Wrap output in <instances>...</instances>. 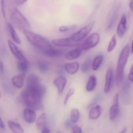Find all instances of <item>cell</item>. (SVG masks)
Listing matches in <instances>:
<instances>
[{
	"label": "cell",
	"instance_id": "cell-1",
	"mask_svg": "<svg viewBox=\"0 0 133 133\" xmlns=\"http://www.w3.org/2000/svg\"><path fill=\"white\" fill-rule=\"evenodd\" d=\"M46 92L43 85L37 88H26L22 92L21 97L24 104L29 109L39 110L42 107V98Z\"/></svg>",
	"mask_w": 133,
	"mask_h": 133
},
{
	"label": "cell",
	"instance_id": "cell-2",
	"mask_svg": "<svg viewBox=\"0 0 133 133\" xmlns=\"http://www.w3.org/2000/svg\"><path fill=\"white\" fill-rule=\"evenodd\" d=\"M23 32L29 42L42 52L52 48L49 41L42 36L29 30L23 31Z\"/></svg>",
	"mask_w": 133,
	"mask_h": 133
},
{
	"label": "cell",
	"instance_id": "cell-3",
	"mask_svg": "<svg viewBox=\"0 0 133 133\" xmlns=\"http://www.w3.org/2000/svg\"><path fill=\"white\" fill-rule=\"evenodd\" d=\"M130 55V46L126 45L121 50L117 61L116 75V82L117 86L122 83L123 79L124 68Z\"/></svg>",
	"mask_w": 133,
	"mask_h": 133
},
{
	"label": "cell",
	"instance_id": "cell-4",
	"mask_svg": "<svg viewBox=\"0 0 133 133\" xmlns=\"http://www.w3.org/2000/svg\"><path fill=\"white\" fill-rule=\"evenodd\" d=\"M11 20L15 27L21 31H28L31 28L29 21L25 16L16 8L11 10Z\"/></svg>",
	"mask_w": 133,
	"mask_h": 133
},
{
	"label": "cell",
	"instance_id": "cell-5",
	"mask_svg": "<svg viewBox=\"0 0 133 133\" xmlns=\"http://www.w3.org/2000/svg\"><path fill=\"white\" fill-rule=\"evenodd\" d=\"M95 21L90 22L78 31L73 34L70 38L75 42L78 43L82 41L90 33L95 26Z\"/></svg>",
	"mask_w": 133,
	"mask_h": 133
},
{
	"label": "cell",
	"instance_id": "cell-6",
	"mask_svg": "<svg viewBox=\"0 0 133 133\" xmlns=\"http://www.w3.org/2000/svg\"><path fill=\"white\" fill-rule=\"evenodd\" d=\"M100 41V36L97 32L91 34L84 42L81 48L85 50H88L96 46Z\"/></svg>",
	"mask_w": 133,
	"mask_h": 133
},
{
	"label": "cell",
	"instance_id": "cell-7",
	"mask_svg": "<svg viewBox=\"0 0 133 133\" xmlns=\"http://www.w3.org/2000/svg\"><path fill=\"white\" fill-rule=\"evenodd\" d=\"M8 43L11 52L13 55L18 60V61L28 62L24 55L12 41L8 39Z\"/></svg>",
	"mask_w": 133,
	"mask_h": 133
},
{
	"label": "cell",
	"instance_id": "cell-8",
	"mask_svg": "<svg viewBox=\"0 0 133 133\" xmlns=\"http://www.w3.org/2000/svg\"><path fill=\"white\" fill-rule=\"evenodd\" d=\"M52 43L56 46L61 47H72L78 45V43L75 42L71 38L55 39H53Z\"/></svg>",
	"mask_w": 133,
	"mask_h": 133
},
{
	"label": "cell",
	"instance_id": "cell-9",
	"mask_svg": "<svg viewBox=\"0 0 133 133\" xmlns=\"http://www.w3.org/2000/svg\"><path fill=\"white\" fill-rule=\"evenodd\" d=\"M119 95L116 93L114 97L112 104L109 110V118L111 120L115 119L119 113Z\"/></svg>",
	"mask_w": 133,
	"mask_h": 133
},
{
	"label": "cell",
	"instance_id": "cell-10",
	"mask_svg": "<svg viewBox=\"0 0 133 133\" xmlns=\"http://www.w3.org/2000/svg\"><path fill=\"white\" fill-rule=\"evenodd\" d=\"M113 82V71L112 67L108 68L105 75V82L104 88V92L107 93L110 91Z\"/></svg>",
	"mask_w": 133,
	"mask_h": 133
},
{
	"label": "cell",
	"instance_id": "cell-11",
	"mask_svg": "<svg viewBox=\"0 0 133 133\" xmlns=\"http://www.w3.org/2000/svg\"><path fill=\"white\" fill-rule=\"evenodd\" d=\"M42 85V84L40 78L36 75L31 74L28 77L26 81V88H37Z\"/></svg>",
	"mask_w": 133,
	"mask_h": 133
},
{
	"label": "cell",
	"instance_id": "cell-12",
	"mask_svg": "<svg viewBox=\"0 0 133 133\" xmlns=\"http://www.w3.org/2000/svg\"><path fill=\"white\" fill-rule=\"evenodd\" d=\"M127 19L126 15H123L118 24L117 29V34L119 38H123L127 30Z\"/></svg>",
	"mask_w": 133,
	"mask_h": 133
},
{
	"label": "cell",
	"instance_id": "cell-13",
	"mask_svg": "<svg viewBox=\"0 0 133 133\" xmlns=\"http://www.w3.org/2000/svg\"><path fill=\"white\" fill-rule=\"evenodd\" d=\"M67 82L66 77L61 75L56 78L53 82L54 84L57 88L59 94L63 93Z\"/></svg>",
	"mask_w": 133,
	"mask_h": 133
},
{
	"label": "cell",
	"instance_id": "cell-14",
	"mask_svg": "<svg viewBox=\"0 0 133 133\" xmlns=\"http://www.w3.org/2000/svg\"><path fill=\"white\" fill-rule=\"evenodd\" d=\"M25 79V75L22 74H18L13 77L12 83L13 85L17 88H22L24 84Z\"/></svg>",
	"mask_w": 133,
	"mask_h": 133
},
{
	"label": "cell",
	"instance_id": "cell-15",
	"mask_svg": "<svg viewBox=\"0 0 133 133\" xmlns=\"http://www.w3.org/2000/svg\"><path fill=\"white\" fill-rule=\"evenodd\" d=\"M83 49L82 48H75L67 52L65 55V58L69 60H72L77 59L82 54Z\"/></svg>",
	"mask_w": 133,
	"mask_h": 133
},
{
	"label": "cell",
	"instance_id": "cell-16",
	"mask_svg": "<svg viewBox=\"0 0 133 133\" xmlns=\"http://www.w3.org/2000/svg\"><path fill=\"white\" fill-rule=\"evenodd\" d=\"M102 109L99 105H96L92 107L89 113V117L92 120H95L99 118L102 114Z\"/></svg>",
	"mask_w": 133,
	"mask_h": 133
},
{
	"label": "cell",
	"instance_id": "cell-17",
	"mask_svg": "<svg viewBox=\"0 0 133 133\" xmlns=\"http://www.w3.org/2000/svg\"><path fill=\"white\" fill-rule=\"evenodd\" d=\"M23 115L24 119L28 123H32L36 119L35 112V110L31 109H25L24 110Z\"/></svg>",
	"mask_w": 133,
	"mask_h": 133
},
{
	"label": "cell",
	"instance_id": "cell-18",
	"mask_svg": "<svg viewBox=\"0 0 133 133\" xmlns=\"http://www.w3.org/2000/svg\"><path fill=\"white\" fill-rule=\"evenodd\" d=\"M80 66L77 62L68 63L64 64V68L68 74L70 75H74L78 71Z\"/></svg>",
	"mask_w": 133,
	"mask_h": 133
},
{
	"label": "cell",
	"instance_id": "cell-19",
	"mask_svg": "<svg viewBox=\"0 0 133 133\" xmlns=\"http://www.w3.org/2000/svg\"><path fill=\"white\" fill-rule=\"evenodd\" d=\"M6 27L13 41L17 44H21V39L19 36L18 35L12 24L8 22L7 23Z\"/></svg>",
	"mask_w": 133,
	"mask_h": 133
},
{
	"label": "cell",
	"instance_id": "cell-20",
	"mask_svg": "<svg viewBox=\"0 0 133 133\" xmlns=\"http://www.w3.org/2000/svg\"><path fill=\"white\" fill-rule=\"evenodd\" d=\"M97 78L95 75H92L89 77L86 86V90L88 92L94 91L97 85Z\"/></svg>",
	"mask_w": 133,
	"mask_h": 133
},
{
	"label": "cell",
	"instance_id": "cell-21",
	"mask_svg": "<svg viewBox=\"0 0 133 133\" xmlns=\"http://www.w3.org/2000/svg\"><path fill=\"white\" fill-rule=\"evenodd\" d=\"M43 55L49 57H59L63 55L64 51L61 50L55 49H52L46 51L42 52Z\"/></svg>",
	"mask_w": 133,
	"mask_h": 133
},
{
	"label": "cell",
	"instance_id": "cell-22",
	"mask_svg": "<svg viewBox=\"0 0 133 133\" xmlns=\"http://www.w3.org/2000/svg\"><path fill=\"white\" fill-rule=\"evenodd\" d=\"M104 58V56L102 54L97 55L94 58L92 62L91 67L93 71H96L99 69L103 62Z\"/></svg>",
	"mask_w": 133,
	"mask_h": 133
},
{
	"label": "cell",
	"instance_id": "cell-23",
	"mask_svg": "<svg viewBox=\"0 0 133 133\" xmlns=\"http://www.w3.org/2000/svg\"><path fill=\"white\" fill-rule=\"evenodd\" d=\"M36 127L39 130L42 132V131L46 127V115L43 113L39 117L36 121Z\"/></svg>",
	"mask_w": 133,
	"mask_h": 133
},
{
	"label": "cell",
	"instance_id": "cell-24",
	"mask_svg": "<svg viewBox=\"0 0 133 133\" xmlns=\"http://www.w3.org/2000/svg\"><path fill=\"white\" fill-rule=\"evenodd\" d=\"M8 124L10 129L14 133H24V130L19 124L9 121Z\"/></svg>",
	"mask_w": 133,
	"mask_h": 133
},
{
	"label": "cell",
	"instance_id": "cell-25",
	"mask_svg": "<svg viewBox=\"0 0 133 133\" xmlns=\"http://www.w3.org/2000/svg\"><path fill=\"white\" fill-rule=\"evenodd\" d=\"M17 66L18 70L21 72V74L25 75L28 71V62L18 61Z\"/></svg>",
	"mask_w": 133,
	"mask_h": 133
},
{
	"label": "cell",
	"instance_id": "cell-26",
	"mask_svg": "<svg viewBox=\"0 0 133 133\" xmlns=\"http://www.w3.org/2000/svg\"><path fill=\"white\" fill-rule=\"evenodd\" d=\"M38 68L40 73L46 74L49 70V64L45 61H41L38 63Z\"/></svg>",
	"mask_w": 133,
	"mask_h": 133
},
{
	"label": "cell",
	"instance_id": "cell-27",
	"mask_svg": "<svg viewBox=\"0 0 133 133\" xmlns=\"http://www.w3.org/2000/svg\"><path fill=\"white\" fill-rule=\"evenodd\" d=\"M92 62L91 59H86L82 64L81 66V71L83 73H87L92 67Z\"/></svg>",
	"mask_w": 133,
	"mask_h": 133
},
{
	"label": "cell",
	"instance_id": "cell-28",
	"mask_svg": "<svg viewBox=\"0 0 133 133\" xmlns=\"http://www.w3.org/2000/svg\"><path fill=\"white\" fill-rule=\"evenodd\" d=\"M80 116V112L79 110L76 109L74 108L71 110V112L70 119L74 123L77 122Z\"/></svg>",
	"mask_w": 133,
	"mask_h": 133
},
{
	"label": "cell",
	"instance_id": "cell-29",
	"mask_svg": "<svg viewBox=\"0 0 133 133\" xmlns=\"http://www.w3.org/2000/svg\"><path fill=\"white\" fill-rule=\"evenodd\" d=\"M117 13H118V8H116L114 10V9L112 14L110 16V20L109 23L108 25V29H110L113 27L114 24V23L116 21L117 17Z\"/></svg>",
	"mask_w": 133,
	"mask_h": 133
},
{
	"label": "cell",
	"instance_id": "cell-30",
	"mask_svg": "<svg viewBox=\"0 0 133 133\" xmlns=\"http://www.w3.org/2000/svg\"><path fill=\"white\" fill-rule=\"evenodd\" d=\"M77 28L76 25H63L59 28V31L61 32H67L74 31Z\"/></svg>",
	"mask_w": 133,
	"mask_h": 133
},
{
	"label": "cell",
	"instance_id": "cell-31",
	"mask_svg": "<svg viewBox=\"0 0 133 133\" xmlns=\"http://www.w3.org/2000/svg\"><path fill=\"white\" fill-rule=\"evenodd\" d=\"M116 37L114 35L112 37L107 47V51L108 52H110L114 49L116 45Z\"/></svg>",
	"mask_w": 133,
	"mask_h": 133
},
{
	"label": "cell",
	"instance_id": "cell-32",
	"mask_svg": "<svg viewBox=\"0 0 133 133\" xmlns=\"http://www.w3.org/2000/svg\"><path fill=\"white\" fill-rule=\"evenodd\" d=\"M75 92V89H70L68 91V92L66 95V96L64 99V105H66L68 102V99L70 98L74 95Z\"/></svg>",
	"mask_w": 133,
	"mask_h": 133
},
{
	"label": "cell",
	"instance_id": "cell-33",
	"mask_svg": "<svg viewBox=\"0 0 133 133\" xmlns=\"http://www.w3.org/2000/svg\"><path fill=\"white\" fill-rule=\"evenodd\" d=\"M1 11H2L3 17L5 19L6 16V7L5 1L1 0Z\"/></svg>",
	"mask_w": 133,
	"mask_h": 133
},
{
	"label": "cell",
	"instance_id": "cell-34",
	"mask_svg": "<svg viewBox=\"0 0 133 133\" xmlns=\"http://www.w3.org/2000/svg\"><path fill=\"white\" fill-rule=\"evenodd\" d=\"M72 133H82V129L77 125H74L72 128Z\"/></svg>",
	"mask_w": 133,
	"mask_h": 133
},
{
	"label": "cell",
	"instance_id": "cell-35",
	"mask_svg": "<svg viewBox=\"0 0 133 133\" xmlns=\"http://www.w3.org/2000/svg\"><path fill=\"white\" fill-rule=\"evenodd\" d=\"M11 2L15 5H17V6H21V5H23V4L27 2V1H25V0H14V1H12Z\"/></svg>",
	"mask_w": 133,
	"mask_h": 133
},
{
	"label": "cell",
	"instance_id": "cell-36",
	"mask_svg": "<svg viewBox=\"0 0 133 133\" xmlns=\"http://www.w3.org/2000/svg\"><path fill=\"white\" fill-rule=\"evenodd\" d=\"M74 123L71 121V120L70 119L68 120L65 122V127L67 129H70V128H72L73 127H74Z\"/></svg>",
	"mask_w": 133,
	"mask_h": 133
},
{
	"label": "cell",
	"instance_id": "cell-37",
	"mask_svg": "<svg viewBox=\"0 0 133 133\" xmlns=\"http://www.w3.org/2000/svg\"><path fill=\"white\" fill-rule=\"evenodd\" d=\"M128 80L131 82H133V64L131 67L128 75Z\"/></svg>",
	"mask_w": 133,
	"mask_h": 133
},
{
	"label": "cell",
	"instance_id": "cell-38",
	"mask_svg": "<svg viewBox=\"0 0 133 133\" xmlns=\"http://www.w3.org/2000/svg\"><path fill=\"white\" fill-rule=\"evenodd\" d=\"M5 69H4V65L2 61L0 62V74L1 75L4 74Z\"/></svg>",
	"mask_w": 133,
	"mask_h": 133
},
{
	"label": "cell",
	"instance_id": "cell-39",
	"mask_svg": "<svg viewBox=\"0 0 133 133\" xmlns=\"http://www.w3.org/2000/svg\"><path fill=\"white\" fill-rule=\"evenodd\" d=\"M42 133H51L50 130L48 128L46 127L42 131Z\"/></svg>",
	"mask_w": 133,
	"mask_h": 133
},
{
	"label": "cell",
	"instance_id": "cell-40",
	"mask_svg": "<svg viewBox=\"0 0 133 133\" xmlns=\"http://www.w3.org/2000/svg\"><path fill=\"white\" fill-rule=\"evenodd\" d=\"M129 7L132 14H133V0H131L130 1L129 3Z\"/></svg>",
	"mask_w": 133,
	"mask_h": 133
},
{
	"label": "cell",
	"instance_id": "cell-41",
	"mask_svg": "<svg viewBox=\"0 0 133 133\" xmlns=\"http://www.w3.org/2000/svg\"><path fill=\"white\" fill-rule=\"evenodd\" d=\"M0 125H1V128H3V129H4V128H5V125L4 124V123L3 121V120L2 119H1V121H0Z\"/></svg>",
	"mask_w": 133,
	"mask_h": 133
},
{
	"label": "cell",
	"instance_id": "cell-42",
	"mask_svg": "<svg viewBox=\"0 0 133 133\" xmlns=\"http://www.w3.org/2000/svg\"><path fill=\"white\" fill-rule=\"evenodd\" d=\"M127 130V128H123V130L119 133H126Z\"/></svg>",
	"mask_w": 133,
	"mask_h": 133
},
{
	"label": "cell",
	"instance_id": "cell-43",
	"mask_svg": "<svg viewBox=\"0 0 133 133\" xmlns=\"http://www.w3.org/2000/svg\"><path fill=\"white\" fill-rule=\"evenodd\" d=\"M131 53L132 54H133V41H132V43H131Z\"/></svg>",
	"mask_w": 133,
	"mask_h": 133
},
{
	"label": "cell",
	"instance_id": "cell-44",
	"mask_svg": "<svg viewBox=\"0 0 133 133\" xmlns=\"http://www.w3.org/2000/svg\"><path fill=\"white\" fill-rule=\"evenodd\" d=\"M132 133H133V130H132Z\"/></svg>",
	"mask_w": 133,
	"mask_h": 133
},
{
	"label": "cell",
	"instance_id": "cell-45",
	"mask_svg": "<svg viewBox=\"0 0 133 133\" xmlns=\"http://www.w3.org/2000/svg\"></svg>",
	"mask_w": 133,
	"mask_h": 133
}]
</instances>
